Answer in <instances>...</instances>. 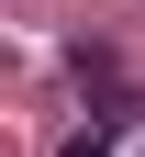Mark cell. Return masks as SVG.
<instances>
[{"instance_id": "cell-1", "label": "cell", "mask_w": 145, "mask_h": 157, "mask_svg": "<svg viewBox=\"0 0 145 157\" xmlns=\"http://www.w3.org/2000/svg\"><path fill=\"white\" fill-rule=\"evenodd\" d=\"M56 157H112V124H100V112H89V135H67V146H56Z\"/></svg>"}]
</instances>
